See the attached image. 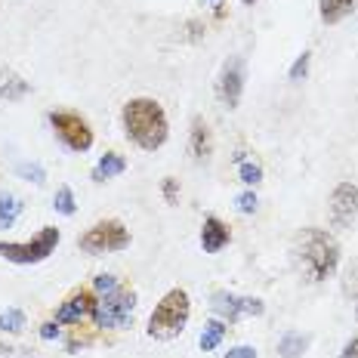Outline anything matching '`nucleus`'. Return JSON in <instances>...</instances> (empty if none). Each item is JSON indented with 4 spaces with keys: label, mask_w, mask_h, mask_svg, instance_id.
<instances>
[{
    "label": "nucleus",
    "mask_w": 358,
    "mask_h": 358,
    "mask_svg": "<svg viewBox=\"0 0 358 358\" xmlns=\"http://www.w3.org/2000/svg\"><path fill=\"white\" fill-rule=\"evenodd\" d=\"M294 263L303 272L306 281L322 285V281L334 278L340 268V241L334 238L327 229L318 226H306L294 235Z\"/></svg>",
    "instance_id": "1"
},
{
    "label": "nucleus",
    "mask_w": 358,
    "mask_h": 358,
    "mask_svg": "<svg viewBox=\"0 0 358 358\" xmlns=\"http://www.w3.org/2000/svg\"><path fill=\"white\" fill-rule=\"evenodd\" d=\"M121 124H124L127 139L136 148H143V152H158L170 139L167 111L152 96H133V99H127L121 108Z\"/></svg>",
    "instance_id": "2"
},
{
    "label": "nucleus",
    "mask_w": 358,
    "mask_h": 358,
    "mask_svg": "<svg viewBox=\"0 0 358 358\" xmlns=\"http://www.w3.org/2000/svg\"><path fill=\"white\" fill-rule=\"evenodd\" d=\"M189 318H192V296H189V290L170 287L167 294L158 300V306L152 309L145 331H148V337H155V340H173V337H179V334L185 331Z\"/></svg>",
    "instance_id": "3"
},
{
    "label": "nucleus",
    "mask_w": 358,
    "mask_h": 358,
    "mask_svg": "<svg viewBox=\"0 0 358 358\" xmlns=\"http://www.w3.org/2000/svg\"><path fill=\"white\" fill-rule=\"evenodd\" d=\"M133 312H136V290L121 281L106 294H96L93 324L99 331H124L133 322Z\"/></svg>",
    "instance_id": "4"
},
{
    "label": "nucleus",
    "mask_w": 358,
    "mask_h": 358,
    "mask_svg": "<svg viewBox=\"0 0 358 358\" xmlns=\"http://www.w3.org/2000/svg\"><path fill=\"white\" fill-rule=\"evenodd\" d=\"M59 241H62V232L56 226H43L31 241H0V257L16 266H34L53 257Z\"/></svg>",
    "instance_id": "5"
},
{
    "label": "nucleus",
    "mask_w": 358,
    "mask_h": 358,
    "mask_svg": "<svg viewBox=\"0 0 358 358\" xmlns=\"http://www.w3.org/2000/svg\"><path fill=\"white\" fill-rule=\"evenodd\" d=\"M78 248L90 257H106L130 248V229L121 220H99L78 238Z\"/></svg>",
    "instance_id": "6"
},
{
    "label": "nucleus",
    "mask_w": 358,
    "mask_h": 358,
    "mask_svg": "<svg viewBox=\"0 0 358 358\" xmlns=\"http://www.w3.org/2000/svg\"><path fill=\"white\" fill-rule=\"evenodd\" d=\"M50 127H53V133L59 136V143L65 148H71V152L84 155L93 148V127L87 124V117H80L78 111H65V108H56L47 115Z\"/></svg>",
    "instance_id": "7"
},
{
    "label": "nucleus",
    "mask_w": 358,
    "mask_h": 358,
    "mask_svg": "<svg viewBox=\"0 0 358 358\" xmlns=\"http://www.w3.org/2000/svg\"><path fill=\"white\" fill-rule=\"evenodd\" d=\"M210 309L216 318L226 324H235L241 318H259L266 312V303L259 296H238L232 290H213L210 294Z\"/></svg>",
    "instance_id": "8"
},
{
    "label": "nucleus",
    "mask_w": 358,
    "mask_h": 358,
    "mask_svg": "<svg viewBox=\"0 0 358 358\" xmlns=\"http://www.w3.org/2000/svg\"><path fill=\"white\" fill-rule=\"evenodd\" d=\"M358 220V185L355 182H337L327 198V222L331 229H352Z\"/></svg>",
    "instance_id": "9"
},
{
    "label": "nucleus",
    "mask_w": 358,
    "mask_h": 358,
    "mask_svg": "<svg viewBox=\"0 0 358 358\" xmlns=\"http://www.w3.org/2000/svg\"><path fill=\"white\" fill-rule=\"evenodd\" d=\"M241 96H244V59L229 56L222 62L220 74H216V99L232 111L241 106Z\"/></svg>",
    "instance_id": "10"
},
{
    "label": "nucleus",
    "mask_w": 358,
    "mask_h": 358,
    "mask_svg": "<svg viewBox=\"0 0 358 358\" xmlns=\"http://www.w3.org/2000/svg\"><path fill=\"white\" fill-rule=\"evenodd\" d=\"M93 309H96V290H90V287H74L71 294L65 296L62 303H59L53 322L74 327V324L87 322V318H93Z\"/></svg>",
    "instance_id": "11"
},
{
    "label": "nucleus",
    "mask_w": 358,
    "mask_h": 358,
    "mask_svg": "<svg viewBox=\"0 0 358 358\" xmlns=\"http://www.w3.org/2000/svg\"><path fill=\"white\" fill-rule=\"evenodd\" d=\"M189 155L195 164H207L213 155V130L201 115L192 117V127H189Z\"/></svg>",
    "instance_id": "12"
},
{
    "label": "nucleus",
    "mask_w": 358,
    "mask_h": 358,
    "mask_svg": "<svg viewBox=\"0 0 358 358\" xmlns=\"http://www.w3.org/2000/svg\"><path fill=\"white\" fill-rule=\"evenodd\" d=\"M232 241V229L220 220V216H204L201 222V250L204 253H220Z\"/></svg>",
    "instance_id": "13"
},
{
    "label": "nucleus",
    "mask_w": 358,
    "mask_h": 358,
    "mask_svg": "<svg viewBox=\"0 0 358 358\" xmlns=\"http://www.w3.org/2000/svg\"><path fill=\"white\" fill-rule=\"evenodd\" d=\"M31 93V84L13 69H0V102H22Z\"/></svg>",
    "instance_id": "14"
},
{
    "label": "nucleus",
    "mask_w": 358,
    "mask_h": 358,
    "mask_svg": "<svg viewBox=\"0 0 358 358\" xmlns=\"http://www.w3.org/2000/svg\"><path fill=\"white\" fill-rule=\"evenodd\" d=\"M121 173H127V158L121 152H106L93 167V182H111Z\"/></svg>",
    "instance_id": "15"
},
{
    "label": "nucleus",
    "mask_w": 358,
    "mask_h": 358,
    "mask_svg": "<svg viewBox=\"0 0 358 358\" xmlns=\"http://www.w3.org/2000/svg\"><path fill=\"white\" fill-rule=\"evenodd\" d=\"M358 0H318V19L324 22V25H340V22H346L352 16Z\"/></svg>",
    "instance_id": "16"
},
{
    "label": "nucleus",
    "mask_w": 358,
    "mask_h": 358,
    "mask_svg": "<svg viewBox=\"0 0 358 358\" xmlns=\"http://www.w3.org/2000/svg\"><path fill=\"white\" fill-rule=\"evenodd\" d=\"M22 210H25V201L19 195H13V192H0V229H13L19 222Z\"/></svg>",
    "instance_id": "17"
},
{
    "label": "nucleus",
    "mask_w": 358,
    "mask_h": 358,
    "mask_svg": "<svg viewBox=\"0 0 358 358\" xmlns=\"http://www.w3.org/2000/svg\"><path fill=\"white\" fill-rule=\"evenodd\" d=\"M309 343H312L309 334L287 331L285 337L278 340V358H303V352L309 349Z\"/></svg>",
    "instance_id": "18"
},
{
    "label": "nucleus",
    "mask_w": 358,
    "mask_h": 358,
    "mask_svg": "<svg viewBox=\"0 0 358 358\" xmlns=\"http://www.w3.org/2000/svg\"><path fill=\"white\" fill-rule=\"evenodd\" d=\"M226 334H229V324L222 322V318H210V322L204 324V331H201L198 346L204 349V352H213V349H220V343L226 340Z\"/></svg>",
    "instance_id": "19"
},
{
    "label": "nucleus",
    "mask_w": 358,
    "mask_h": 358,
    "mask_svg": "<svg viewBox=\"0 0 358 358\" xmlns=\"http://www.w3.org/2000/svg\"><path fill=\"white\" fill-rule=\"evenodd\" d=\"M25 331V312L19 306H10V309L0 312V334H22Z\"/></svg>",
    "instance_id": "20"
},
{
    "label": "nucleus",
    "mask_w": 358,
    "mask_h": 358,
    "mask_svg": "<svg viewBox=\"0 0 358 358\" xmlns=\"http://www.w3.org/2000/svg\"><path fill=\"white\" fill-rule=\"evenodd\" d=\"M53 210L62 213V216H74V210H78V201H74L71 185H59V189H56V195H53Z\"/></svg>",
    "instance_id": "21"
},
{
    "label": "nucleus",
    "mask_w": 358,
    "mask_h": 358,
    "mask_svg": "<svg viewBox=\"0 0 358 358\" xmlns=\"http://www.w3.org/2000/svg\"><path fill=\"white\" fill-rule=\"evenodd\" d=\"M238 179H241L248 189H257L259 182H263V164H257V161H241L238 164Z\"/></svg>",
    "instance_id": "22"
},
{
    "label": "nucleus",
    "mask_w": 358,
    "mask_h": 358,
    "mask_svg": "<svg viewBox=\"0 0 358 358\" xmlns=\"http://www.w3.org/2000/svg\"><path fill=\"white\" fill-rule=\"evenodd\" d=\"M16 173L25 179V182H34V185H43V182H47V170H43L37 161H22L19 167H16Z\"/></svg>",
    "instance_id": "23"
},
{
    "label": "nucleus",
    "mask_w": 358,
    "mask_h": 358,
    "mask_svg": "<svg viewBox=\"0 0 358 358\" xmlns=\"http://www.w3.org/2000/svg\"><path fill=\"white\" fill-rule=\"evenodd\" d=\"M309 65H312V53L309 50H303V53L294 59V65H290L287 78L294 80V84H300V80H306V74H309Z\"/></svg>",
    "instance_id": "24"
},
{
    "label": "nucleus",
    "mask_w": 358,
    "mask_h": 358,
    "mask_svg": "<svg viewBox=\"0 0 358 358\" xmlns=\"http://www.w3.org/2000/svg\"><path fill=\"white\" fill-rule=\"evenodd\" d=\"M235 207H238V213H257V207H259V198H257V192L253 189H244L241 195L235 198Z\"/></svg>",
    "instance_id": "25"
},
{
    "label": "nucleus",
    "mask_w": 358,
    "mask_h": 358,
    "mask_svg": "<svg viewBox=\"0 0 358 358\" xmlns=\"http://www.w3.org/2000/svg\"><path fill=\"white\" fill-rule=\"evenodd\" d=\"M179 192H182V189H179V179L176 176H164L161 179V195H164V201H167L170 207L179 204Z\"/></svg>",
    "instance_id": "26"
},
{
    "label": "nucleus",
    "mask_w": 358,
    "mask_h": 358,
    "mask_svg": "<svg viewBox=\"0 0 358 358\" xmlns=\"http://www.w3.org/2000/svg\"><path fill=\"white\" fill-rule=\"evenodd\" d=\"M117 285H121V278H117V275H111V272H99L93 278V290H96V294H106V290L117 287Z\"/></svg>",
    "instance_id": "27"
},
{
    "label": "nucleus",
    "mask_w": 358,
    "mask_h": 358,
    "mask_svg": "<svg viewBox=\"0 0 358 358\" xmlns=\"http://www.w3.org/2000/svg\"><path fill=\"white\" fill-rule=\"evenodd\" d=\"M182 28H185V41H189V43H198L201 37L207 34V25H204L201 19H189Z\"/></svg>",
    "instance_id": "28"
},
{
    "label": "nucleus",
    "mask_w": 358,
    "mask_h": 358,
    "mask_svg": "<svg viewBox=\"0 0 358 358\" xmlns=\"http://www.w3.org/2000/svg\"><path fill=\"white\" fill-rule=\"evenodd\" d=\"M226 358H259V355H257V349H253V346L241 343V346H232V349H229Z\"/></svg>",
    "instance_id": "29"
},
{
    "label": "nucleus",
    "mask_w": 358,
    "mask_h": 358,
    "mask_svg": "<svg viewBox=\"0 0 358 358\" xmlns=\"http://www.w3.org/2000/svg\"><path fill=\"white\" fill-rule=\"evenodd\" d=\"M59 322H43L41 324V340H47V343H53V340H59Z\"/></svg>",
    "instance_id": "30"
},
{
    "label": "nucleus",
    "mask_w": 358,
    "mask_h": 358,
    "mask_svg": "<svg viewBox=\"0 0 358 358\" xmlns=\"http://www.w3.org/2000/svg\"><path fill=\"white\" fill-rule=\"evenodd\" d=\"M340 358H358V334L346 343V346H343V355Z\"/></svg>",
    "instance_id": "31"
},
{
    "label": "nucleus",
    "mask_w": 358,
    "mask_h": 358,
    "mask_svg": "<svg viewBox=\"0 0 358 358\" xmlns=\"http://www.w3.org/2000/svg\"><path fill=\"white\" fill-rule=\"evenodd\" d=\"M226 16H229V3H226V0H222V3H213V19L222 22Z\"/></svg>",
    "instance_id": "32"
},
{
    "label": "nucleus",
    "mask_w": 358,
    "mask_h": 358,
    "mask_svg": "<svg viewBox=\"0 0 358 358\" xmlns=\"http://www.w3.org/2000/svg\"><path fill=\"white\" fill-rule=\"evenodd\" d=\"M241 3H244V6H253V3H257V0H241Z\"/></svg>",
    "instance_id": "33"
},
{
    "label": "nucleus",
    "mask_w": 358,
    "mask_h": 358,
    "mask_svg": "<svg viewBox=\"0 0 358 358\" xmlns=\"http://www.w3.org/2000/svg\"><path fill=\"white\" fill-rule=\"evenodd\" d=\"M355 312H358V285H355Z\"/></svg>",
    "instance_id": "34"
},
{
    "label": "nucleus",
    "mask_w": 358,
    "mask_h": 358,
    "mask_svg": "<svg viewBox=\"0 0 358 358\" xmlns=\"http://www.w3.org/2000/svg\"><path fill=\"white\" fill-rule=\"evenodd\" d=\"M207 3H222V0H207Z\"/></svg>",
    "instance_id": "35"
}]
</instances>
